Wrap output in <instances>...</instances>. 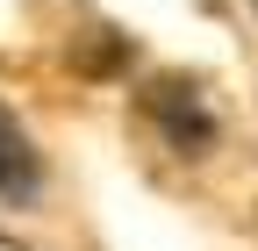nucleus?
Here are the masks:
<instances>
[{
  "instance_id": "1",
  "label": "nucleus",
  "mask_w": 258,
  "mask_h": 251,
  "mask_svg": "<svg viewBox=\"0 0 258 251\" xmlns=\"http://www.w3.org/2000/svg\"><path fill=\"white\" fill-rule=\"evenodd\" d=\"M151 115L165 122L172 151H208V144H215V122H208V108L194 101V86H179V79H158V86H151Z\"/></svg>"
},
{
  "instance_id": "2",
  "label": "nucleus",
  "mask_w": 258,
  "mask_h": 251,
  "mask_svg": "<svg viewBox=\"0 0 258 251\" xmlns=\"http://www.w3.org/2000/svg\"><path fill=\"white\" fill-rule=\"evenodd\" d=\"M36 194H43V151L0 108V201H36Z\"/></svg>"
}]
</instances>
